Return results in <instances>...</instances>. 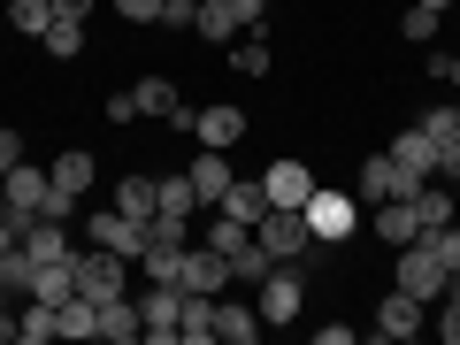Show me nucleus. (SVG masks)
<instances>
[{
  "label": "nucleus",
  "mask_w": 460,
  "mask_h": 345,
  "mask_svg": "<svg viewBox=\"0 0 460 345\" xmlns=\"http://www.w3.org/2000/svg\"><path fill=\"white\" fill-rule=\"evenodd\" d=\"M69 277H77V299L108 307V299H123V292H131V253H115V246L69 253Z\"/></svg>",
  "instance_id": "nucleus-1"
},
{
  "label": "nucleus",
  "mask_w": 460,
  "mask_h": 345,
  "mask_svg": "<svg viewBox=\"0 0 460 345\" xmlns=\"http://www.w3.org/2000/svg\"><path fill=\"white\" fill-rule=\"evenodd\" d=\"M253 238H261L269 261H323V253H330V246H314V230H307L299 208H269L261 223H253Z\"/></svg>",
  "instance_id": "nucleus-2"
},
{
  "label": "nucleus",
  "mask_w": 460,
  "mask_h": 345,
  "mask_svg": "<svg viewBox=\"0 0 460 345\" xmlns=\"http://www.w3.org/2000/svg\"><path fill=\"white\" fill-rule=\"evenodd\" d=\"M253 307H261V323H299V307H307V284H299V269L277 261L261 284H253Z\"/></svg>",
  "instance_id": "nucleus-3"
},
{
  "label": "nucleus",
  "mask_w": 460,
  "mask_h": 345,
  "mask_svg": "<svg viewBox=\"0 0 460 345\" xmlns=\"http://www.w3.org/2000/svg\"><path fill=\"white\" fill-rule=\"evenodd\" d=\"M223 284H230V261L208 246V238L177 253V292H192V299H223Z\"/></svg>",
  "instance_id": "nucleus-4"
},
{
  "label": "nucleus",
  "mask_w": 460,
  "mask_h": 345,
  "mask_svg": "<svg viewBox=\"0 0 460 345\" xmlns=\"http://www.w3.org/2000/svg\"><path fill=\"white\" fill-rule=\"evenodd\" d=\"M299 215H307L314 246H345V238H353V192H323V184H314Z\"/></svg>",
  "instance_id": "nucleus-5"
},
{
  "label": "nucleus",
  "mask_w": 460,
  "mask_h": 345,
  "mask_svg": "<svg viewBox=\"0 0 460 345\" xmlns=\"http://www.w3.org/2000/svg\"><path fill=\"white\" fill-rule=\"evenodd\" d=\"M392 284H399V292H414L422 307H438L453 277H445V269H438V253H429L422 238H414V246H399V277H392Z\"/></svg>",
  "instance_id": "nucleus-6"
},
{
  "label": "nucleus",
  "mask_w": 460,
  "mask_h": 345,
  "mask_svg": "<svg viewBox=\"0 0 460 345\" xmlns=\"http://www.w3.org/2000/svg\"><path fill=\"white\" fill-rule=\"evenodd\" d=\"M138 323H146L154 345H184V292L177 284H154V292L138 299Z\"/></svg>",
  "instance_id": "nucleus-7"
},
{
  "label": "nucleus",
  "mask_w": 460,
  "mask_h": 345,
  "mask_svg": "<svg viewBox=\"0 0 460 345\" xmlns=\"http://www.w3.org/2000/svg\"><path fill=\"white\" fill-rule=\"evenodd\" d=\"M384 154L399 162V177H407V184H429V177H438V138H429L422 123H414V131H399Z\"/></svg>",
  "instance_id": "nucleus-8"
},
{
  "label": "nucleus",
  "mask_w": 460,
  "mask_h": 345,
  "mask_svg": "<svg viewBox=\"0 0 460 345\" xmlns=\"http://www.w3.org/2000/svg\"><path fill=\"white\" fill-rule=\"evenodd\" d=\"M192 138H199V146H215V154H230L238 138H246V115L230 108V100H215V108H192Z\"/></svg>",
  "instance_id": "nucleus-9"
},
{
  "label": "nucleus",
  "mask_w": 460,
  "mask_h": 345,
  "mask_svg": "<svg viewBox=\"0 0 460 345\" xmlns=\"http://www.w3.org/2000/svg\"><path fill=\"white\" fill-rule=\"evenodd\" d=\"M422 299H414V292H399V284H392V292H384V307H376V338H392V345H407L414 338V330H422Z\"/></svg>",
  "instance_id": "nucleus-10"
},
{
  "label": "nucleus",
  "mask_w": 460,
  "mask_h": 345,
  "mask_svg": "<svg viewBox=\"0 0 460 345\" xmlns=\"http://www.w3.org/2000/svg\"><path fill=\"white\" fill-rule=\"evenodd\" d=\"M261 192H269V208H307L314 177H307V162H269L261 169Z\"/></svg>",
  "instance_id": "nucleus-11"
},
{
  "label": "nucleus",
  "mask_w": 460,
  "mask_h": 345,
  "mask_svg": "<svg viewBox=\"0 0 460 345\" xmlns=\"http://www.w3.org/2000/svg\"><path fill=\"white\" fill-rule=\"evenodd\" d=\"M184 177H192V192H199V208H223V192L238 177H230V154H215V146H199V162L184 169Z\"/></svg>",
  "instance_id": "nucleus-12"
},
{
  "label": "nucleus",
  "mask_w": 460,
  "mask_h": 345,
  "mask_svg": "<svg viewBox=\"0 0 460 345\" xmlns=\"http://www.w3.org/2000/svg\"><path fill=\"white\" fill-rule=\"evenodd\" d=\"M261 307H238V299H215V345H253L261 338Z\"/></svg>",
  "instance_id": "nucleus-13"
},
{
  "label": "nucleus",
  "mask_w": 460,
  "mask_h": 345,
  "mask_svg": "<svg viewBox=\"0 0 460 345\" xmlns=\"http://www.w3.org/2000/svg\"><path fill=\"white\" fill-rule=\"evenodd\" d=\"M376 238H384V246H414V238H422L414 192H407V199H384V208H376Z\"/></svg>",
  "instance_id": "nucleus-14"
},
{
  "label": "nucleus",
  "mask_w": 460,
  "mask_h": 345,
  "mask_svg": "<svg viewBox=\"0 0 460 345\" xmlns=\"http://www.w3.org/2000/svg\"><path fill=\"white\" fill-rule=\"evenodd\" d=\"M0 192H8V199H16V208H47V192H54V177H47V169H39V162H16V169H8V177H0Z\"/></svg>",
  "instance_id": "nucleus-15"
},
{
  "label": "nucleus",
  "mask_w": 460,
  "mask_h": 345,
  "mask_svg": "<svg viewBox=\"0 0 460 345\" xmlns=\"http://www.w3.org/2000/svg\"><path fill=\"white\" fill-rule=\"evenodd\" d=\"M23 253H31V261H69V223H54V215H39L31 230H23Z\"/></svg>",
  "instance_id": "nucleus-16"
},
{
  "label": "nucleus",
  "mask_w": 460,
  "mask_h": 345,
  "mask_svg": "<svg viewBox=\"0 0 460 345\" xmlns=\"http://www.w3.org/2000/svg\"><path fill=\"white\" fill-rule=\"evenodd\" d=\"M414 184L399 177V162L392 154H368V169H361V199H407Z\"/></svg>",
  "instance_id": "nucleus-17"
},
{
  "label": "nucleus",
  "mask_w": 460,
  "mask_h": 345,
  "mask_svg": "<svg viewBox=\"0 0 460 345\" xmlns=\"http://www.w3.org/2000/svg\"><path fill=\"white\" fill-rule=\"evenodd\" d=\"M199 39H215V47H230V39L246 31V16H238V0H199Z\"/></svg>",
  "instance_id": "nucleus-18"
},
{
  "label": "nucleus",
  "mask_w": 460,
  "mask_h": 345,
  "mask_svg": "<svg viewBox=\"0 0 460 345\" xmlns=\"http://www.w3.org/2000/svg\"><path fill=\"white\" fill-rule=\"evenodd\" d=\"M100 338H108V345H131V338H146V323H138V299H131V292L100 307Z\"/></svg>",
  "instance_id": "nucleus-19"
},
{
  "label": "nucleus",
  "mask_w": 460,
  "mask_h": 345,
  "mask_svg": "<svg viewBox=\"0 0 460 345\" xmlns=\"http://www.w3.org/2000/svg\"><path fill=\"white\" fill-rule=\"evenodd\" d=\"M223 215H230V223H261V215H269V192H261V177H238V184H230V192H223Z\"/></svg>",
  "instance_id": "nucleus-20"
},
{
  "label": "nucleus",
  "mask_w": 460,
  "mask_h": 345,
  "mask_svg": "<svg viewBox=\"0 0 460 345\" xmlns=\"http://www.w3.org/2000/svg\"><path fill=\"white\" fill-rule=\"evenodd\" d=\"M131 93H138V115H169V123H177V108H184V100H177V77H138Z\"/></svg>",
  "instance_id": "nucleus-21"
},
{
  "label": "nucleus",
  "mask_w": 460,
  "mask_h": 345,
  "mask_svg": "<svg viewBox=\"0 0 460 345\" xmlns=\"http://www.w3.org/2000/svg\"><path fill=\"white\" fill-rule=\"evenodd\" d=\"M54 330H62V338H100V307H93V299H77V292H69L62 307H54Z\"/></svg>",
  "instance_id": "nucleus-22"
},
{
  "label": "nucleus",
  "mask_w": 460,
  "mask_h": 345,
  "mask_svg": "<svg viewBox=\"0 0 460 345\" xmlns=\"http://www.w3.org/2000/svg\"><path fill=\"white\" fill-rule=\"evenodd\" d=\"M31 277H39V261H31L23 246L0 253V292H8V299H31Z\"/></svg>",
  "instance_id": "nucleus-23"
},
{
  "label": "nucleus",
  "mask_w": 460,
  "mask_h": 345,
  "mask_svg": "<svg viewBox=\"0 0 460 345\" xmlns=\"http://www.w3.org/2000/svg\"><path fill=\"white\" fill-rule=\"evenodd\" d=\"M115 208H123V215H138V223H146V215L162 208V184H154V177H123V184H115Z\"/></svg>",
  "instance_id": "nucleus-24"
},
{
  "label": "nucleus",
  "mask_w": 460,
  "mask_h": 345,
  "mask_svg": "<svg viewBox=\"0 0 460 345\" xmlns=\"http://www.w3.org/2000/svg\"><path fill=\"white\" fill-rule=\"evenodd\" d=\"M16 338H23V345L62 338V330H54V307H47V299H23V307H16Z\"/></svg>",
  "instance_id": "nucleus-25"
},
{
  "label": "nucleus",
  "mask_w": 460,
  "mask_h": 345,
  "mask_svg": "<svg viewBox=\"0 0 460 345\" xmlns=\"http://www.w3.org/2000/svg\"><path fill=\"white\" fill-rule=\"evenodd\" d=\"M47 54H54V62H77V54H84V16H54L47 23Z\"/></svg>",
  "instance_id": "nucleus-26"
},
{
  "label": "nucleus",
  "mask_w": 460,
  "mask_h": 345,
  "mask_svg": "<svg viewBox=\"0 0 460 345\" xmlns=\"http://www.w3.org/2000/svg\"><path fill=\"white\" fill-rule=\"evenodd\" d=\"M69 292H77V277H69V261H39V277H31V299H47V307H62Z\"/></svg>",
  "instance_id": "nucleus-27"
},
{
  "label": "nucleus",
  "mask_w": 460,
  "mask_h": 345,
  "mask_svg": "<svg viewBox=\"0 0 460 345\" xmlns=\"http://www.w3.org/2000/svg\"><path fill=\"white\" fill-rule=\"evenodd\" d=\"M47 177L62 184V192H77V199H84V192H93V154H54Z\"/></svg>",
  "instance_id": "nucleus-28"
},
{
  "label": "nucleus",
  "mask_w": 460,
  "mask_h": 345,
  "mask_svg": "<svg viewBox=\"0 0 460 345\" xmlns=\"http://www.w3.org/2000/svg\"><path fill=\"white\" fill-rule=\"evenodd\" d=\"M154 184H162V208H154V215H184V223L199 215V192H192V177H154Z\"/></svg>",
  "instance_id": "nucleus-29"
},
{
  "label": "nucleus",
  "mask_w": 460,
  "mask_h": 345,
  "mask_svg": "<svg viewBox=\"0 0 460 345\" xmlns=\"http://www.w3.org/2000/svg\"><path fill=\"white\" fill-rule=\"evenodd\" d=\"M414 215H422V230L453 223V192H445V184H414Z\"/></svg>",
  "instance_id": "nucleus-30"
},
{
  "label": "nucleus",
  "mask_w": 460,
  "mask_h": 345,
  "mask_svg": "<svg viewBox=\"0 0 460 345\" xmlns=\"http://www.w3.org/2000/svg\"><path fill=\"white\" fill-rule=\"evenodd\" d=\"M184 345H215V299L184 292Z\"/></svg>",
  "instance_id": "nucleus-31"
},
{
  "label": "nucleus",
  "mask_w": 460,
  "mask_h": 345,
  "mask_svg": "<svg viewBox=\"0 0 460 345\" xmlns=\"http://www.w3.org/2000/svg\"><path fill=\"white\" fill-rule=\"evenodd\" d=\"M422 246L438 253V269H445V277H460V223H438V230H422Z\"/></svg>",
  "instance_id": "nucleus-32"
},
{
  "label": "nucleus",
  "mask_w": 460,
  "mask_h": 345,
  "mask_svg": "<svg viewBox=\"0 0 460 345\" xmlns=\"http://www.w3.org/2000/svg\"><path fill=\"white\" fill-rule=\"evenodd\" d=\"M269 269H277V261H269V253H261V238H246V246L230 253V277H238V284H261Z\"/></svg>",
  "instance_id": "nucleus-33"
},
{
  "label": "nucleus",
  "mask_w": 460,
  "mask_h": 345,
  "mask_svg": "<svg viewBox=\"0 0 460 345\" xmlns=\"http://www.w3.org/2000/svg\"><path fill=\"white\" fill-rule=\"evenodd\" d=\"M8 23H16V31H31V39H47L54 8H47V0H8Z\"/></svg>",
  "instance_id": "nucleus-34"
},
{
  "label": "nucleus",
  "mask_w": 460,
  "mask_h": 345,
  "mask_svg": "<svg viewBox=\"0 0 460 345\" xmlns=\"http://www.w3.org/2000/svg\"><path fill=\"white\" fill-rule=\"evenodd\" d=\"M246 238H253V230H246V223H230V215H223V208H215V223H208V246H215V253H223V261H230V253H238V246H246Z\"/></svg>",
  "instance_id": "nucleus-35"
},
{
  "label": "nucleus",
  "mask_w": 460,
  "mask_h": 345,
  "mask_svg": "<svg viewBox=\"0 0 460 345\" xmlns=\"http://www.w3.org/2000/svg\"><path fill=\"white\" fill-rule=\"evenodd\" d=\"M230 62H238V77H261V69H269V39L261 31H238V54H230Z\"/></svg>",
  "instance_id": "nucleus-36"
},
{
  "label": "nucleus",
  "mask_w": 460,
  "mask_h": 345,
  "mask_svg": "<svg viewBox=\"0 0 460 345\" xmlns=\"http://www.w3.org/2000/svg\"><path fill=\"white\" fill-rule=\"evenodd\" d=\"M438 23H445V16H438V8H422V0H414L407 16H399V31H407V39H414V47H429V39H438Z\"/></svg>",
  "instance_id": "nucleus-37"
},
{
  "label": "nucleus",
  "mask_w": 460,
  "mask_h": 345,
  "mask_svg": "<svg viewBox=\"0 0 460 345\" xmlns=\"http://www.w3.org/2000/svg\"><path fill=\"white\" fill-rule=\"evenodd\" d=\"M422 131L438 138V146H453V138H460V100H445V108H429V115H422Z\"/></svg>",
  "instance_id": "nucleus-38"
},
{
  "label": "nucleus",
  "mask_w": 460,
  "mask_h": 345,
  "mask_svg": "<svg viewBox=\"0 0 460 345\" xmlns=\"http://www.w3.org/2000/svg\"><path fill=\"white\" fill-rule=\"evenodd\" d=\"M31 223H39V215L8 199V208H0V253H8V246H23V230H31Z\"/></svg>",
  "instance_id": "nucleus-39"
},
{
  "label": "nucleus",
  "mask_w": 460,
  "mask_h": 345,
  "mask_svg": "<svg viewBox=\"0 0 460 345\" xmlns=\"http://www.w3.org/2000/svg\"><path fill=\"white\" fill-rule=\"evenodd\" d=\"M438 307H445V314H438V338H453V345H460V277L445 284V299H438Z\"/></svg>",
  "instance_id": "nucleus-40"
},
{
  "label": "nucleus",
  "mask_w": 460,
  "mask_h": 345,
  "mask_svg": "<svg viewBox=\"0 0 460 345\" xmlns=\"http://www.w3.org/2000/svg\"><path fill=\"white\" fill-rule=\"evenodd\" d=\"M115 16H131V23H162V0H108Z\"/></svg>",
  "instance_id": "nucleus-41"
},
{
  "label": "nucleus",
  "mask_w": 460,
  "mask_h": 345,
  "mask_svg": "<svg viewBox=\"0 0 460 345\" xmlns=\"http://www.w3.org/2000/svg\"><path fill=\"white\" fill-rule=\"evenodd\" d=\"M131 115H138V93H131V84H123V93H108V123H131Z\"/></svg>",
  "instance_id": "nucleus-42"
},
{
  "label": "nucleus",
  "mask_w": 460,
  "mask_h": 345,
  "mask_svg": "<svg viewBox=\"0 0 460 345\" xmlns=\"http://www.w3.org/2000/svg\"><path fill=\"white\" fill-rule=\"evenodd\" d=\"M438 177H445V184H460V138H453V146H438Z\"/></svg>",
  "instance_id": "nucleus-43"
},
{
  "label": "nucleus",
  "mask_w": 460,
  "mask_h": 345,
  "mask_svg": "<svg viewBox=\"0 0 460 345\" xmlns=\"http://www.w3.org/2000/svg\"><path fill=\"white\" fill-rule=\"evenodd\" d=\"M16 162H23V138H16V131H0V177H8Z\"/></svg>",
  "instance_id": "nucleus-44"
},
{
  "label": "nucleus",
  "mask_w": 460,
  "mask_h": 345,
  "mask_svg": "<svg viewBox=\"0 0 460 345\" xmlns=\"http://www.w3.org/2000/svg\"><path fill=\"white\" fill-rule=\"evenodd\" d=\"M54 16H93V0H47Z\"/></svg>",
  "instance_id": "nucleus-45"
},
{
  "label": "nucleus",
  "mask_w": 460,
  "mask_h": 345,
  "mask_svg": "<svg viewBox=\"0 0 460 345\" xmlns=\"http://www.w3.org/2000/svg\"><path fill=\"white\" fill-rule=\"evenodd\" d=\"M16 338V307H8V292H0V345Z\"/></svg>",
  "instance_id": "nucleus-46"
},
{
  "label": "nucleus",
  "mask_w": 460,
  "mask_h": 345,
  "mask_svg": "<svg viewBox=\"0 0 460 345\" xmlns=\"http://www.w3.org/2000/svg\"><path fill=\"white\" fill-rule=\"evenodd\" d=\"M445 84H453V93H460V54H453V69H445Z\"/></svg>",
  "instance_id": "nucleus-47"
},
{
  "label": "nucleus",
  "mask_w": 460,
  "mask_h": 345,
  "mask_svg": "<svg viewBox=\"0 0 460 345\" xmlns=\"http://www.w3.org/2000/svg\"><path fill=\"white\" fill-rule=\"evenodd\" d=\"M422 8H438V16H453V0H422Z\"/></svg>",
  "instance_id": "nucleus-48"
},
{
  "label": "nucleus",
  "mask_w": 460,
  "mask_h": 345,
  "mask_svg": "<svg viewBox=\"0 0 460 345\" xmlns=\"http://www.w3.org/2000/svg\"><path fill=\"white\" fill-rule=\"evenodd\" d=\"M0 23H8V8H0Z\"/></svg>",
  "instance_id": "nucleus-49"
},
{
  "label": "nucleus",
  "mask_w": 460,
  "mask_h": 345,
  "mask_svg": "<svg viewBox=\"0 0 460 345\" xmlns=\"http://www.w3.org/2000/svg\"><path fill=\"white\" fill-rule=\"evenodd\" d=\"M0 208H8V192H0Z\"/></svg>",
  "instance_id": "nucleus-50"
}]
</instances>
